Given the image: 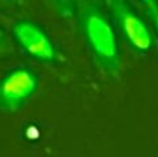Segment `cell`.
Masks as SVG:
<instances>
[{
	"instance_id": "6da1fadb",
	"label": "cell",
	"mask_w": 158,
	"mask_h": 157,
	"mask_svg": "<svg viewBox=\"0 0 158 157\" xmlns=\"http://www.w3.org/2000/svg\"><path fill=\"white\" fill-rule=\"evenodd\" d=\"M79 24L87 47L96 60L107 70H115L118 64V46L115 33L107 18L89 2L79 4Z\"/></svg>"
},
{
	"instance_id": "7a4b0ae2",
	"label": "cell",
	"mask_w": 158,
	"mask_h": 157,
	"mask_svg": "<svg viewBox=\"0 0 158 157\" xmlns=\"http://www.w3.org/2000/svg\"><path fill=\"white\" fill-rule=\"evenodd\" d=\"M111 10L122 29L123 35L135 49L146 52L151 47V36L143 21L122 2V0H110Z\"/></svg>"
},
{
	"instance_id": "3957f363",
	"label": "cell",
	"mask_w": 158,
	"mask_h": 157,
	"mask_svg": "<svg viewBox=\"0 0 158 157\" xmlns=\"http://www.w3.org/2000/svg\"><path fill=\"white\" fill-rule=\"evenodd\" d=\"M35 89V75L25 68H17L0 82V102L8 108H17Z\"/></svg>"
},
{
	"instance_id": "277c9868",
	"label": "cell",
	"mask_w": 158,
	"mask_h": 157,
	"mask_svg": "<svg viewBox=\"0 0 158 157\" xmlns=\"http://www.w3.org/2000/svg\"><path fill=\"white\" fill-rule=\"evenodd\" d=\"M14 35H15L18 43L31 56L42 61L56 60L57 54H56L54 46L50 42L49 36L44 33V31L40 29L36 24L29 21L18 22L14 27Z\"/></svg>"
},
{
	"instance_id": "5b68a950",
	"label": "cell",
	"mask_w": 158,
	"mask_h": 157,
	"mask_svg": "<svg viewBox=\"0 0 158 157\" xmlns=\"http://www.w3.org/2000/svg\"><path fill=\"white\" fill-rule=\"evenodd\" d=\"M147 4H148V11H150L154 22H156V25L158 27V7H157V4L154 2H148Z\"/></svg>"
},
{
	"instance_id": "8992f818",
	"label": "cell",
	"mask_w": 158,
	"mask_h": 157,
	"mask_svg": "<svg viewBox=\"0 0 158 157\" xmlns=\"http://www.w3.org/2000/svg\"><path fill=\"white\" fill-rule=\"evenodd\" d=\"M56 3H57L64 11H69V8H71V0H56Z\"/></svg>"
},
{
	"instance_id": "52a82bcc",
	"label": "cell",
	"mask_w": 158,
	"mask_h": 157,
	"mask_svg": "<svg viewBox=\"0 0 158 157\" xmlns=\"http://www.w3.org/2000/svg\"><path fill=\"white\" fill-rule=\"evenodd\" d=\"M146 2H147V3H148V2H153V0H146Z\"/></svg>"
}]
</instances>
